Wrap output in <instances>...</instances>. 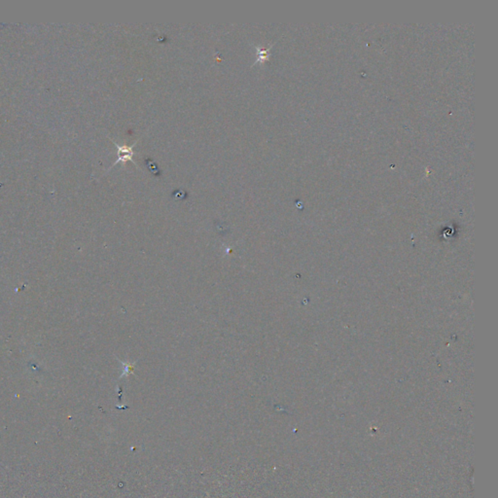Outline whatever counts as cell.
I'll list each match as a JSON object with an SVG mask.
<instances>
[{"mask_svg": "<svg viewBox=\"0 0 498 498\" xmlns=\"http://www.w3.org/2000/svg\"><path fill=\"white\" fill-rule=\"evenodd\" d=\"M135 144H136V143H134L132 146H128V145H122V146H120V145H118L117 143H115L116 147L118 148V160L112 164V167L109 169V171H110V170H111L114 165H116L117 163H119V162H121L123 164H125V163L128 162V161L133 162L137 169H139V167L136 164V162L133 160L134 155H135L134 147H135Z\"/></svg>", "mask_w": 498, "mask_h": 498, "instance_id": "6da1fadb", "label": "cell"}, {"mask_svg": "<svg viewBox=\"0 0 498 498\" xmlns=\"http://www.w3.org/2000/svg\"><path fill=\"white\" fill-rule=\"evenodd\" d=\"M270 49H271V46H269V48H267V49H262L260 47H256L257 60H256L255 63L252 65V67L257 64H264L265 62H267L269 60Z\"/></svg>", "mask_w": 498, "mask_h": 498, "instance_id": "7a4b0ae2", "label": "cell"}]
</instances>
